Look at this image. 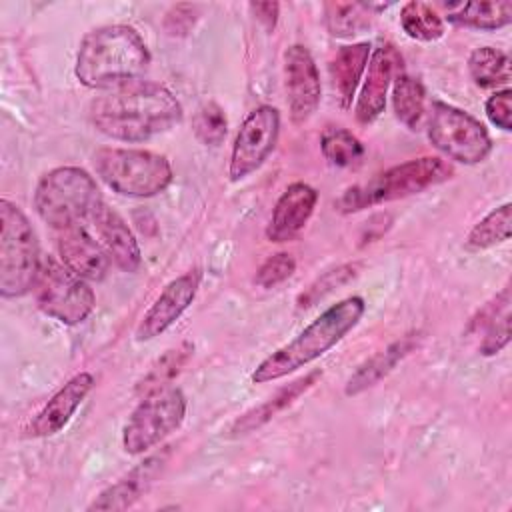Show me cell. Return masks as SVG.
<instances>
[{
    "mask_svg": "<svg viewBox=\"0 0 512 512\" xmlns=\"http://www.w3.org/2000/svg\"><path fill=\"white\" fill-rule=\"evenodd\" d=\"M94 388V376L90 372H80L72 376L30 420L26 426V436L48 438L58 434L74 416L82 400Z\"/></svg>",
    "mask_w": 512,
    "mask_h": 512,
    "instance_id": "2e32d148",
    "label": "cell"
},
{
    "mask_svg": "<svg viewBox=\"0 0 512 512\" xmlns=\"http://www.w3.org/2000/svg\"><path fill=\"white\" fill-rule=\"evenodd\" d=\"M512 232V204L506 202L500 208L488 212L474 228L470 230L466 244L474 250L492 248L510 238Z\"/></svg>",
    "mask_w": 512,
    "mask_h": 512,
    "instance_id": "f546056e",
    "label": "cell"
},
{
    "mask_svg": "<svg viewBox=\"0 0 512 512\" xmlns=\"http://www.w3.org/2000/svg\"><path fill=\"white\" fill-rule=\"evenodd\" d=\"M420 336L418 334H406L400 340L392 342L384 350L376 352L372 358H368L346 382V396H356L376 382H380L384 376H388L400 360H404L416 346H418Z\"/></svg>",
    "mask_w": 512,
    "mask_h": 512,
    "instance_id": "ffe728a7",
    "label": "cell"
},
{
    "mask_svg": "<svg viewBox=\"0 0 512 512\" xmlns=\"http://www.w3.org/2000/svg\"><path fill=\"white\" fill-rule=\"evenodd\" d=\"M34 294L38 308L66 326L84 322L96 306V296L88 280L80 278L52 256L42 258Z\"/></svg>",
    "mask_w": 512,
    "mask_h": 512,
    "instance_id": "ba28073f",
    "label": "cell"
},
{
    "mask_svg": "<svg viewBox=\"0 0 512 512\" xmlns=\"http://www.w3.org/2000/svg\"><path fill=\"white\" fill-rule=\"evenodd\" d=\"M400 26L412 40L434 42L444 36L442 16L426 2L412 0L400 10Z\"/></svg>",
    "mask_w": 512,
    "mask_h": 512,
    "instance_id": "83f0119b",
    "label": "cell"
},
{
    "mask_svg": "<svg viewBox=\"0 0 512 512\" xmlns=\"http://www.w3.org/2000/svg\"><path fill=\"white\" fill-rule=\"evenodd\" d=\"M452 166L438 156H422L414 160H406L396 164L376 178H372L364 186L348 188L340 200L336 202L342 212H358L362 208L392 202L400 198H408L412 194H420L436 184L452 178Z\"/></svg>",
    "mask_w": 512,
    "mask_h": 512,
    "instance_id": "8992f818",
    "label": "cell"
},
{
    "mask_svg": "<svg viewBox=\"0 0 512 512\" xmlns=\"http://www.w3.org/2000/svg\"><path fill=\"white\" fill-rule=\"evenodd\" d=\"M324 158L338 168H352L364 158L362 142L346 128H328L320 138Z\"/></svg>",
    "mask_w": 512,
    "mask_h": 512,
    "instance_id": "4dcf8cb0",
    "label": "cell"
},
{
    "mask_svg": "<svg viewBox=\"0 0 512 512\" xmlns=\"http://www.w3.org/2000/svg\"><path fill=\"white\" fill-rule=\"evenodd\" d=\"M296 270V260L288 252H276L268 256L256 272V284L260 288H274L288 280Z\"/></svg>",
    "mask_w": 512,
    "mask_h": 512,
    "instance_id": "836d02e7",
    "label": "cell"
},
{
    "mask_svg": "<svg viewBox=\"0 0 512 512\" xmlns=\"http://www.w3.org/2000/svg\"><path fill=\"white\" fill-rule=\"evenodd\" d=\"M98 178L116 194L152 198L172 182V166L166 156L140 148L104 146L92 154Z\"/></svg>",
    "mask_w": 512,
    "mask_h": 512,
    "instance_id": "5b68a950",
    "label": "cell"
},
{
    "mask_svg": "<svg viewBox=\"0 0 512 512\" xmlns=\"http://www.w3.org/2000/svg\"><path fill=\"white\" fill-rule=\"evenodd\" d=\"M200 286V272L188 270L170 280L136 326V340L146 342L168 330L192 304Z\"/></svg>",
    "mask_w": 512,
    "mask_h": 512,
    "instance_id": "4fadbf2b",
    "label": "cell"
},
{
    "mask_svg": "<svg viewBox=\"0 0 512 512\" xmlns=\"http://www.w3.org/2000/svg\"><path fill=\"white\" fill-rule=\"evenodd\" d=\"M364 310L366 304L360 296H348L332 304L316 320H312L294 340L266 356L254 368L252 382L264 384L284 378L290 372L320 358L360 322Z\"/></svg>",
    "mask_w": 512,
    "mask_h": 512,
    "instance_id": "3957f363",
    "label": "cell"
},
{
    "mask_svg": "<svg viewBox=\"0 0 512 512\" xmlns=\"http://www.w3.org/2000/svg\"><path fill=\"white\" fill-rule=\"evenodd\" d=\"M448 22L476 28V30H496L512 22V2L510 0H482L458 4V8L448 12Z\"/></svg>",
    "mask_w": 512,
    "mask_h": 512,
    "instance_id": "cb8c5ba5",
    "label": "cell"
},
{
    "mask_svg": "<svg viewBox=\"0 0 512 512\" xmlns=\"http://www.w3.org/2000/svg\"><path fill=\"white\" fill-rule=\"evenodd\" d=\"M468 72L474 84L480 88H496V86L508 84L510 80L508 54L492 46H480L468 58Z\"/></svg>",
    "mask_w": 512,
    "mask_h": 512,
    "instance_id": "4316f807",
    "label": "cell"
},
{
    "mask_svg": "<svg viewBox=\"0 0 512 512\" xmlns=\"http://www.w3.org/2000/svg\"><path fill=\"white\" fill-rule=\"evenodd\" d=\"M192 128L196 138L206 144V146H218L222 144L226 130H228V120L224 110L216 102H206L198 108Z\"/></svg>",
    "mask_w": 512,
    "mask_h": 512,
    "instance_id": "1f68e13d",
    "label": "cell"
},
{
    "mask_svg": "<svg viewBox=\"0 0 512 512\" xmlns=\"http://www.w3.org/2000/svg\"><path fill=\"white\" fill-rule=\"evenodd\" d=\"M484 328L480 342L482 356L498 354L510 342V288L506 286L470 322V330Z\"/></svg>",
    "mask_w": 512,
    "mask_h": 512,
    "instance_id": "603a6c76",
    "label": "cell"
},
{
    "mask_svg": "<svg viewBox=\"0 0 512 512\" xmlns=\"http://www.w3.org/2000/svg\"><path fill=\"white\" fill-rule=\"evenodd\" d=\"M428 138L436 150L462 164H480L492 150L484 124L466 110L436 102L428 122Z\"/></svg>",
    "mask_w": 512,
    "mask_h": 512,
    "instance_id": "30bf717a",
    "label": "cell"
},
{
    "mask_svg": "<svg viewBox=\"0 0 512 512\" xmlns=\"http://www.w3.org/2000/svg\"><path fill=\"white\" fill-rule=\"evenodd\" d=\"M90 120L112 140L144 142L174 128L182 120V106L166 86L134 80L96 96Z\"/></svg>",
    "mask_w": 512,
    "mask_h": 512,
    "instance_id": "6da1fadb",
    "label": "cell"
},
{
    "mask_svg": "<svg viewBox=\"0 0 512 512\" xmlns=\"http://www.w3.org/2000/svg\"><path fill=\"white\" fill-rule=\"evenodd\" d=\"M370 60V44L368 42H356L342 46L332 62H330V76L334 90L338 94L340 108H348L352 104V98L356 94V88L362 80V74L366 72Z\"/></svg>",
    "mask_w": 512,
    "mask_h": 512,
    "instance_id": "7402d4cb",
    "label": "cell"
},
{
    "mask_svg": "<svg viewBox=\"0 0 512 512\" xmlns=\"http://www.w3.org/2000/svg\"><path fill=\"white\" fill-rule=\"evenodd\" d=\"M90 220L96 228V234L108 258L120 270L136 272L142 264V254H140L136 236L132 234L128 224L122 220V216L102 200Z\"/></svg>",
    "mask_w": 512,
    "mask_h": 512,
    "instance_id": "d6986e66",
    "label": "cell"
},
{
    "mask_svg": "<svg viewBox=\"0 0 512 512\" xmlns=\"http://www.w3.org/2000/svg\"><path fill=\"white\" fill-rule=\"evenodd\" d=\"M36 214L56 230L92 218L102 202L96 180L78 166H60L46 172L34 190Z\"/></svg>",
    "mask_w": 512,
    "mask_h": 512,
    "instance_id": "277c9868",
    "label": "cell"
},
{
    "mask_svg": "<svg viewBox=\"0 0 512 512\" xmlns=\"http://www.w3.org/2000/svg\"><path fill=\"white\" fill-rule=\"evenodd\" d=\"M186 416V398L180 388H162L142 396L140 404L130 414L122 446L128 454H144L158 446L164 438L180 428Z\"/></svg>",
    "mask_w": 512,
    "mask_h": 512,
    "instance_id": "9c48e42d",
    "label": "cell"
},
{
    "mask_svg": "<svg viewBox=\"0 0 512 512\" xmlns=\"http://www.w3.org/2000/svg\"><path fill=\"white\" fill-rule=\"evenodd\" d=\"M360 264L356 262H348L342 264L334 270H328L326 274H322L320 278H316L300 296H298V308H310L314 306L320 298H324L326 294H330L334 288L350 282L356 274H358Z\"/></svg>",
    "mask_w": 512,
    "mask_h": 512,
    "instance_id": "d6a6232c",
    "label": "cell"
},
{
    "mask_svg": "<svg viewBox=\"0 0 512 512\" xmlns=\"http://www.w3.org/2000/svg\"><path fill=\"white\" fill-rule=\"evenodd\" d=\"M172 446H164L162 450L150 454L140 464H136L130 472H126L120 480L104 488L90 504L88 510H126L154 484V480L162 474L168 464Z\"/></svg>",
    "mask_w": 512,
    "mask_h": 512,
    "instance_id": "5bb4252c",
    "label": "cell"
},
{
    "mask_svg": "<svg viewBox=\"0 0 512 512\" xmlns=\"http://www.w3.org/2000/svg\"><path fill=\"white\" fill-rule=\"evenodd\" d=\"M392 106L396 118L410 130H418L426 114V92L420 80L398 74L392 84Z\"/></svg>",
    "mask_w": 512,
    "mask_h": 512,
    "instance_id": "d4e9b609",
    "label": "cell"
},
{
    "mask_svg": "<svg viewBox=\"0 0 512 512\" xmlns=\"http://www.w3.org/2000/svg\"><path fill=\"white\" fill-rule=\"evenodd\" d=\"M402 58L398 50L390 42H382L370 56L368 60V70H366V80L364 86L358 94V102L354 108L356 120L360 124H370L374 122L386 106V92L392 84V76L396 68H400Z\"/></svg>",
    "mask_w": 512,
    "mask_h": 512,
    "instance_id": "9a60e30c",
    "label": "cell"
},
{
    "mask_svg": "<svg viewBox=\"0 0 512 512\" xmlns=\"http://www.w3.org/2000/svg\"><path fill=\"white\" fill-rule=\"evenodd\" d=\"M58 254L64 266L84 280H102L110 266L106 250L82 224L58 230Z\"/></svg>",
    "mask_w": 512,
    "mask_h": 512,
    "instance_id": "ac0fdd59",
    "label": "cell"
},
{
    "mask_svg": "<svg viewBox=\"0 0 512 512\" xmlns=\"http://www.w3.org/2000/svg\"><path fill=\"white\" fill-rule=\"evenodd\" d=\"M316 202L318 192L312 186L304 182L290 184L274 204L266 226V238L270 242H288L296 238L314 214Z\"/></svg>",
    "mask_w": 512,
    "mask_h": 512,
    "instance_id": "e0dca14e",
    "label": "cell"
},
{
    "mask_svg": "<svg viewBox=\"0 0 512 512\" xmlns=\"http://www.w3.org/2000/svg\"><path fill=\"white\" fill-rule=\"evenodd\" d=\"M194 352V346L190 342H182L170 350H166L152 366L150 370L138 380L136 384V394L146 396L152 394L156 390L168 388L170 382L182 372V368L186 366V362L190 360Z\"/></svg>",
    "mask_w": 512,
    "mask_h": 512,
    "instance_id": "484cf974",
    "label": "cell"
},
{
    "mask_svg": "<svg viewBox=\"0 0 512 512\" xmlns=\"http://www.w3.org/2000/svg\"><path fill=\"white\" fill-rule=\"evenodd\" d=\"M250 10L256 14V18L268 30H274V26L278 22V12H280V4L278 2H252Z\"/></svg>",
    "mask_w": 512,
    "mask_h": 512,
    "instance_id": "d590c367",
    "label": "cell"
},
{
    "mask_svg": "<svg viewBox=\"0 0 512 512\" xmlns=\"http://www.w3.org/2000/svg\"><path fill=\"white\" fill-rule=\"evenodd\" d=\"M40 248L26 214L10 200H0V294L20 298L28 294L40 272Z\"/></svg>",
    "mask_w": 512,
    "mask_h": 512,
    "instance_id": "52a82bcc",
    "label": "cell"
},
{
    "mask_svg": "<svg viewBox=\"0 0 512 512\" xmlns=\"http://www.w3.org/2000/svg\"><path fill=\"white\" fill-rule=\"evenodd\" d=\"M322 376L320 370H312L306 376L290 382L288 386L280 388L274 396H270L268 400H264L260 406L248 410L246 414H242L240 418L234 420V424L230 426L232 434H248L260 426H264L266 422H270L278 412H282L284 408H288L292 402H296L304 392H308L316 380Z\"/></svg>",
    "mask_w": 512,
    "mask_h": 512,
    "instance_id": "44dd1931",
    "label": "cell"
},
{
    "mask_svg": "<svg viewBox=\"0 0 512 512\" xmlns=\"http://www.w3.org/2000/svg\"><path fill=\"white\" fill-rule=\"evenodd\" d=\"M150 52L142 36L126 24H108L88 32L76 54V78L96 90H110L146 72Z\"/></svg>",
    "mask_w": 512,
    "mask_h": 512,
    "instance_id": "7a4b0ae2",
    "label": "cell"
},
{
    "mask_svg": "<svg viewBox=\"0 0 512 512\" xmlns=\"http://www.w3.org/2000/svg\"><path fill=\"white\" fill-rule=\"evenodd\" d=\"M326 28L336 38H350L370 26V6L362 2H328Z\"/></svg>",
    "mask_w": 512,
    "mask_h": 512,
    "instance_id": "f1b7e54d",
    "label": "cell"
},
{
    "mask_svg": "<svg viewBox=\"0 0 512 512\" xmlns=\"http://www.w3.org/2000/svg\"><path fill=\"white\" fill-rule=\"evenodd\" d=\"M280 134V112L274 106L254 108L242 122L228 164L230 180L238 182L258 170L276 148Z\"/></svg>",
    "mask_w": 512,
    "mask_h": 512,
    "instance_id": "8fae6325",
    "label": "cell"
},
{
    "mask_svg": "<svg viewBox=\"0 0 512 512\" xmlns=\"http://www.w3.org/2000/svg\"><path fill=\"white\" fill-rule=\"evenodd\" d=\"M488 120L496 126L502 128L504 132L512 130V92L510 88L496 90L484 104Z\"/></svg>",
    "mask_w": 512,
    "mask_h": 512,
    "instance_id": "e575fe53",
    "label": "cell"
},
{
    "mask_svg": "<svg viewBox=\"0 0 512 512\" xmlns=\"http://www.w3.org/2000/svg\"><path fill=\"white\" fill-rule=\"evenodd\" d=\"M284 88L292 122L304 124L320 104L322 84L318 66L302 44H292L284 52Z\"/></svg>",
    "mask_w": 512,
    "mask_h": 512,
    "instance_id": "7c38bea8",
    "label": "cell"
}]
</instances>
